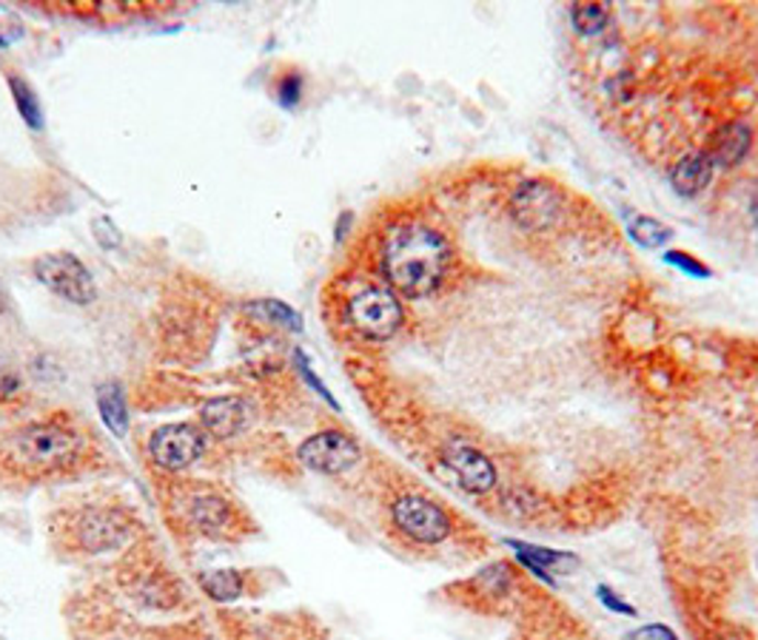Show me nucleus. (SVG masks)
<instances>
[{"label":"nucleus","instance_id":"obj_16","mask_svg":"<svg viewBox=\"0 0 758 640\" xmlns=\"http://www.w3.org/2000/svg\"><path fill=\"white\" fill-rule=\"evenodd\" d=\"M200 586L211 600H234L246 590V577L237 570H211L200 577Z\"/></svg>","mask_w":758,"mask_h":640},{"label":"nucleus","instance_id":"obj_6","mask_svg":"<svg viewBox=\"0 0 758 640\" xmlns=\"http://www.w3.org/2000/svg\"><path fill=\"white\" fill-rule=\"evenodd\" d=\"M391 518L402 536L416 543H439L450 536L448 513L425 495H400L391 507Z\"/></svg>","mask_w":758,"mask_h":640},{"label":"nucleus","instance_id":"obj_25","mask_svg":"<svg viewBox=\"0 0 758 640\" xmlns=\"http://www.w3.org/2000/svg\"><path fill=\"white\" fill-rule=\"evenodd\" d=\"M294 364H297V370H300V377L305 379V382H309L311 388H314L316 393H320V396H323L325 402L331 404V407H339L337 398H334V396H331V393H328V388H325V384L320 382V379H316L314 373H311V364H309V359H305V353H302V350H294Z\"/></svg>","mask_w":758,"mask_h":640},{"label":"nucleus","instance_id":"obj_17","mask_svg":"<svg viewBox=\"0 0 758 640\" xmlns=\"http://www.w3.org/2000/svg\"><path fill=\"white\" fill-rule=\"evenodd\" d=\"M9 89H12L14 105H18V112H21L23 123H26L29 128H43L41 100H37V94L32 91V86H29L23 77L9 75Z\"/></svg>","mask_w":758,"mask_h":640},{"label":"nucleus","instance_id":"obj_3","mask_svg":"<svg viewBox=\"0 0 758 640\" xmlns=\"http://www.w3.org/2000/svg\"><path fill=\"white\" fill-rule=\"evenodd\" d=\"M134 518L120 507H89L69 524L71 543L83 552H112L132 541Z\"/></svg>","mask_w":758,"mask_h":640},{"label":"nucleus","instance_id":"obj_7","mask_svg":"<svg viewBox=\"0 0 758 640\" xmlns=\"http://www.w3.org/2000/svg\"><path fill=\"white\" fill-rule=\"evenodd\" d=\"M297 459H300L302 467L314 470V473L343 475L352 467H357V461L363 459V450H359V445L348 433L323 430L302 441L300 450H297Z\"/></svg>","mask_w":758,"mask_h":640},{"label":"nucleus","instance_id":"obj_23","mask_svg":"<svg viewBox=\"0 0 758 640\" xmlns=\"http://www.w3.org/2000/svg\"><path fill=\"white\" fill-rule=\"evenodd\" d=\"M665 262L667 265H676L681 273H688V277H695V279H707L710 277V268L704 262H699V259H693L690 254L684 251H667L665 254Z\"/></svg>","mask_w":758,"mask_h":640},{"label":"nucleus","instance_id":"obj_24","mask_svg":"<svg viewBox=\"0 0 758 640\" xmlns=\"http://www.w3.org/2000/svg\"><path fill=\"white\" fill-rule=\"evenodd\" d=\"M92 228H94V239L100 243V248H105V251H112V248H120V231H118V225L109 220V216H94V223H92Z\"/></svg>","mask_w":758,"mask_h":640},{"label":"nucleus","instance_id":"obj_13","mask_svg":"<svg viewBox=\"0 0 758 640\" xmlns=\"http://www.w3.org/2000/svg\"><path fill=\"white\" fill-rule=\"evenodd\" d=\"M713 168L716 166L710 162V157L704 151L684 154L673 166V171H670V186H673V191L679 197L702 194L710 186V180H713Z\"/></svg>","mask_w":758,"mask_h":640},{"label":"nucleus","instance_id":"obj_18","mask_svg":"<svg viewBox=\"0 0 758 640\" xmlns=\"http://www.w3.org/2000/svg\"><path fill=\"white\" fill-rule=\"evenodd\" d=\"M627 234H631V239L639 248H661V245L667 243V239L673 237L670 234V228H667L665 223H659V220H654V216H636L631 225H627Z\"/></svg>","mask_w":758,"mask_h":640},{"label":"nucleus","instance_id":"obj_26","mask_svg":"<svg viewBox=\"0 0 758 640\" xmlns=\"http://www.w3.org/2000/svg\"><path fill=\"white\" fill-rule=\"evenodd\" d=\"M597 595H599V600L604 604V609H611V613H616V615H627V618H636V606H631L627 600H622L616 595V592L611 590V586H597Z\"/></svg>","mask_w":758,"mask_h":640},{"label":"nucleus","instance_id":"obj_8","mask_svg":"<svg viewBox=\"0 0 758 640\" xmlns=\"http://www.w3.org/2000/svg\"><path fill=\"white\" fill-rule=\"evenodd\" d=\"M205 452V436L194 425H163L148 439V456L157 467L180 473Z\"/></svg>","mask_w":758,"mask_h":640},{"label":"nucleus","instance_id":"obj_10","mask_svg":"<svg viewBox=\"0 0 758 640\" xmlns=\"http://www.w3.org/2000/svg\"><path fill=\"white\" fill-rule=\"evenodd\" d=\"M445 467H448L459 487L465 493L482 495L497 484V467L493 461L471 445H450L445 450Z\"/></svg>","mask_w":758,"mask_h":640},{"label":"nucleus","instance_id":"obj_15","mask_svg":"<svg viewBox=\"0 0 758 640\" xmlns=\"http://www.w3.org/2000/svg\"><path fill=\"white\" fill-rule=\"evenodd\" d=\"M98 411L103 425L112 430V436L123 439L129 433V407H126V393L118 382H103L98 388Z\"/></svg>","mask_w":758,"mask_h":640},{"label":"nucleus","instance_id":"obj_28","mask_svg":"<svg viewBox=\"0 0 758 640\" xmlns=\"http://www.w3.org/2000/svg\"><path fill=\"white\" fill-rule=\"evenodd\" d=\"M18 390H21V382H18L12 373H7V370H0V398L14 396Z\"/></svg>","mask_w":758,"mask_h":640},{"label":"nucleus","instance_id":"obj_4","mask_svg":"<svg viewBox=\"0 0 758 640\" xmlns=\"http://www.w3.org/2000/svg\"><path fill=\"white\" fill-rule=\"evenodd\" d=\"M345 322L357 330L363 339L386 341L391 339L402 325L400 296L391 288H366L354 293L345 305Z\"/></svg>","mask_w":758,"mask_h":640},{"label":"nucleus","instance_id":"obj_29","mask_svg":"<svg viewBox=\"0 0 758 640\" xmlns=\"http://www.w3.org/2000/svg\"><path fill=\"white\" fill-rule=\"evenodd\" d=\"M753 216H756V225H758V191H756V200H753Z\"/></svg>","mask_w":758,"mask_h":640},{"label":"nucleus","instance_id":"obj_2","mask_svg":"<svg viewBox=\"0 0 758 640\" xmlns=\"http://www.w3.org/2000/svg\"><path fill=\"white\" fill-rule=\"evenodd\" d=\"M89 459V436L69 418H43L23 425L3 445V461L14 473L29 479H49V475L71 473L75 467Z\"/></svg>","mask_w":758,"mask_h":640},{"label":"nucleus","instance_id":"obj_12","mask_svg":"<svg viewBox=\"0 0 758 640\" xmlns=\"http://www.w3.org/2000/svg\"><path fill=\"white\" fill-rule=\"evenodd\" d=\"M189 518L205 536H232L237 529V509L220 495H194L189 502Z\"/></svg>","mask_w":758,"mask_h":640},{"label":"nucleus","instance_id":"obj_5","mask_svg":"<svg viewBox=\"0 0 758 640\" xmlns=\"http://www.w3.org/2000/svg\"><path fill=\"white\" fill-rule=\"evenodd\" d=\"M32 271H35L41 285H46L52 293H57L60 300L71 302V305H89L98 296L89 268L69 251L43 254L32 262Z\"/></svg>","mask_w":758,"mask_h":640},{"label":"nucleus","instance_id":"obj_30","mask_svg":"<svg viewBox=\"0 0 758 640\" xmlns=\"http://www.w3.org/2000/svg\"><path fill=\"white\" fill-rule=\"evenodd\" d=\"M0 316H3V293H0Z\"/></svg>","mask_w":758,"mask_h":640},{"label":"nucleus","instance_id":"obj_1","mask_svg":"<svg viewBox=\"0 0 758 640\" xmlns=\"http://www.w3.org/2000/svg\"><path fill=\"white\" fill-rule=\"evenodd\" d=\"M450 248L439 231L422 223L393 225L382 239L379 265L393 293L422 300L443 285Z\"/></svg>","mask_w":758,"mask_h":640},{"label":"nucleus","instance_id":"obj_27","mask_svg":"<svg viewBox=\"0 0 758 640\" xmlns=\"http://www.w3.org/2000/svg\"><path fill=\"white\" fill-rule=\"evenodd\" d=\"M631 640H679V635L673 629H667L665 624H650V627H642L636 632L627 635Z\"/></svg>","mask_w":758,"mask_h":640},{"label":"nucleus","instance_id":"obj_14","mask_svg":"<svg viewBox=\"0 0 758 640\" xmlns=\"http://www.w3.org/2000/svg\"><path fill=\"white\" fill-rule=\"evenodd\" d=\"M750 143L753 134L745 123H727L710 137V146L704 154H707L713 166H736L750 151Z\"/></svg>","mask_w":758,"mask_h":640},{"label":"nucleus","instance_id":"obj_22","mask_svg":"<svg viewBox=\"0 0 758 640\" xmlns=\"http://www.w3.org/2000/svg\"><path fill=\"white\" fill-rule=\"evenodd\" d=\"M275 98L282 109H294L302 98V75L300 71H286L275 80Z\"/></svg>","mask_w":758,"mask_h":640},{"label":"nucleus","instance_id":"obj_11","mask_svg":"<svg viewBox=\"0 0 758 640\" xmlns=\"http://www.w3.org/2000/svg\"><path fill=\"white\" fill-rule=\"evenodd\" d=\"M252 422V407L243 396H218L200 407V425L214 439H234Z\"/></svg>","mask_w":758,"mask_h":640},{"label":"nucleus","instance_id":"obj_21","mask_svg":"<svg viewBox=\"0 0 758 640\" xmlns=\"http://www.w3.org/2000/svg\"><path fill=\"white\" fill-rule=\"evenodd\" d=\"M570 14H573V26L582 35H597L599 29L607 23V18H611V9L604 7V3H579Z\"/></svg>","mask_w":758,"mask_h":640},{"label":"nucleus","instance_id":"obj_9","mask_svg":"<svg viewBox=\"0 0 758 640\" xmlns=\"http://www.w3.org/2000/svg\"><path fill=\"white\" fill-rule=\"evenodd\" d=\"M513 220L527 231L550 228L556 223V216L562 214V194L554 189L550 182H525L511 200Z\"/></svg>","mask_w":758,"mask_h":640},{"label":"nucleus","instance_id":"obj_20","mask_svg":"<svg viewBox=\"0 0 758 640\" xmlns=\"http://www.w3.org/2000/svg\"><path fill=\"white\" fill-rule=\"evenodd\" d=\"M248 311H252V314H260L263 322L280 325V327H286V330H302V316L297 314L294 307H288L286 302H280V300L254 302Z\"/></svg>","mask_w":758,"mask_h":640},{"label":"nucleus","instance_id":"obj_19","mask_svg":"<svg viewBox=\"0 0 758 640\" xmlns=\"http://www.w3.org/2000/svg\"><path fill=\"white\" fill-rule=\"evenodd\" d=\"M508 547H513L516 558L520 561H531V564L542 566L545 572L556 570L559 564H573L576 558L568 555V552H556V550H545V547H534V543H522V541H508Z\"/></svg>","mask_w":758,"mask_h":640}]
</instances>
